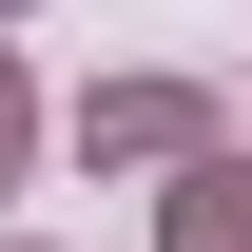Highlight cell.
<instances>
[{"instance_id":"cell-1","label":"cell","mask_w":252,"mask_h":252,"mask_svg":"<svg viewBox=\"0 0 252 252\" xmlns=\"http://www.w3.org/2000/svg\"><path fill=\"white\" fill-rule=\"evenodd\" d=\"M78 136H97V156H194V136H214V97H194V78H117Z\"/></svg>"},{"instance_id":"cell-2","label":"cell","mask_w":252,"mask_h":252,"mask_svg":"<svg viewBox=\"0 0 252 252\" xmlns=\"http://www.w3.org/2000/svg\"><path fill=\"white\" fill-rule=\"evenodd\" d=\"M156 252H252V175H233V156H194V175H175V214H156Z\"/></svg>"},{"instance_id":"cell-3","label":"cell","mask_w":252,"mask_h":252,"mask_svg":"<svg viewBox=\"0 0 252 252\" xmlns=\"http://www.w3.org/2000/svg\"><path fill=\"white\" fill-rule=\"evenodd\" d=\"M20 156H39V97H20V78H0V175H20Z\"/></svg>"}]
</instances>
